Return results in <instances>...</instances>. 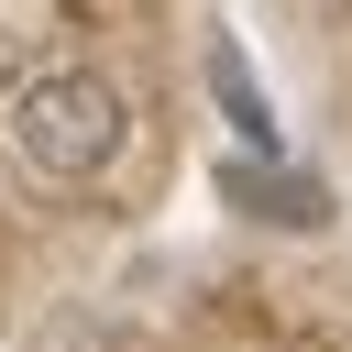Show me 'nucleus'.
<instances>
[{
    "label": "nucleus",
    "instance_id": "f257e3e1",
    "mask_svg": "<svg viewBox=\"0 0 352 352\" xmlns=\"http://www.w3.org/2000/svg\"><path fill=\"white\" fill-rule=\"evenodd\" d=\"M11 154H22V176H44V187H88V176H110L121 165V143H132V110H121V88L110 77H88V66H55V77H33L22 99H11Z\"/></svg>",
    "mask_w": 352,
    "mask_h": 352
},
{
    "label": "nucleus",
    "instance_id": "f03ea898",
    "mask_svg": "<svg viewBox=\"0 0 352 352\" xmlns=\"http://www.w3.org/2000/svg\"><path fill=\"white\" fill-rule=\"evenodd\" d=\"M220 198H242L253 220H286V231H319L330 220V187L297 176V165H220Z\"/></svg>",
    "mask_w": 352,
    "mask_h": 352
},
{
    "label": "nucleus",
    "instance_id": "7ed1b4c3",
    "mask_svg": "<svg viewBox=\"0 0 352 352\" xmlns=\"http://www.w3.org/2000/svg\"><path fill=\"white\" fill-rule=\"evenodd\" d=\"M209 88H220L231 132H242V143H264V165H275V110H264V88H253V66H242V44H231V33L209 44Z\"/></svg>",
    "mask_w": 352,
    "mask_h": 352
}]
</instances>
